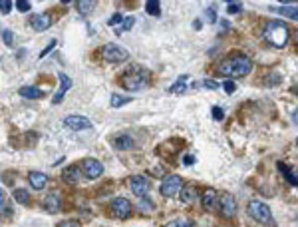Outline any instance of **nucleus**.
<instances>
[{
  "instance_id": "1",
  "label": "nucleus",
  "mask_w": 298,
  "mask_h": 227,
  "mask_svg": "<svg viewBox=\"0 0 298 227\" xmlns=\"http://www.w3.org/2000/svg\"><path fill=\"white\" fill-rule=\"evenodd\" d=\"M149 80H151V74H149L147 68L143 66H131L123 72L121 76V86L129 92H139V90H145L149 86Z\"/></svg>"
},
{
  "instance_id": "2",
  "label": "nucleus",
  "mask_w": 298,
  "mask_h": 227,
  "mask_svg": "<svg viewBox=\"0 0 298 227\" xmlns=\"http://www.w3.org/2000/svg\"><path fill=\"white\" fill-rule=\"evenodd\" d=\"M250 70H252V62L245 54H237V56L233 58H227V60H223L219 64V72L223 76H233V78L247 76Z\"/></svg>"
},
{
  "instance_id": "3",
  "label": "nucleus",
  "mask_w": 298,
  "mask_h": 227,
  "mask_svg": "<svg viewBox=\"0 0 298 227\" xmlns=\"http://www.w3.org/2000/svg\"><path fill=\"white\" fill-rule=\"evenodd\" d=\"M264 38H266L272 46L284 48L286 42H288V28H286V24L280 22V20H270V22H266V26H264Z\"/></svg>"
},
{
  "instance_id": "4",
  "label": "nucleus",
  "mask_w": 298,
  "mask_h": 227,
  "mask_svg": "<svg viewBox=\"0 0 298 227\" xmlns=\"http://www.w3.org/2000/svg\"><path fill=\"white\" fill-rule=\"evenodd\" d=\"M248 215L254 219V221H258V223H270V219H272V211H270V207L266 205V203H262L260 199H252V201H248Z\"/></svg>"
},
{
  "instance_id": "5",
  "label": "nucleus",
  "mask_w": 298,
  "mask_h": 227,
  "mask_svg": "<svg viewBox=\"0 0 298 227\" xmlns=\"http://www.w3.org/2000/svg\"><path fill=\"white\" fill-rule=\"evenodd\" d=\"M181 189H183V179L179 177V175H167L163 181H161V187H159V191H161V195L163 197H175L177 193H181Z\"/></svg>"
},
{
  "instance_id": "6",
  "label": "nucleus",
  "mask_w": 298,
  "mask_h": 227,
  "mask_svg": "<svg viewBox=\"0 0 298 227\" xmlns=\"http://www.w3.org/2000/svg\"><path fill=\"white\" fill-rule=\"evenodd\" d=\"M109 213H111V217L127 219L131 215V203H129V199H125V197H113L111 203H109Z\"/></svg>"
},
{
  "instance_id": "7",
  "label": "nucleus",
  "mask_w": 298,
  "mask_h": 227,
  "mask_svg": "<svg viewBox=\"0 0 298 227\" xmlns=\"http://www.w3.org/2000/svg\"><path fill=\"white\" fill-rule=\"evenodd\" d=\"M101 56H103V60H107V62L117 64V62H125L129 58V52L125 48H121L119 44H105L101 48Z\"/></svg>"
},
{
  "instance_id": "8",
  "label": "nucleus",
  "mask_w": 298,
  "mask_h": 227,
  "mask_svg": "<svg viewBox=\"0 0 298 227\" xmlns=\"http://www.w3.org/2000/svg\"><path fill=\"white\" fill-rule=\"evenodd\" d=\"M219 211H221V215L225 219L235 217V213H237V201H235V197L231 193H221L219 195Z\"/></svg>"
},
{
  "instance_id": "9",
  "label": "nucleus",
  "mask_w": 298,
  "mask_h": 227,
  "mask_svg": "<svg viewBox=\"0 0 298 227\" xmlns=\"http://www.w3.org/2000/svg\"><path fill=\"white\" fill-rule=\"evenodd\" d=\"M64 126H66L68 130H72V132H82V130H90V128H92V122H90L86 116L74 113V116H68V118L64 120Z\"/></svg>"
},
{
  "instance_id": "10",
  "label": "nucleus",
  "mask_w": 298,
  "mask_h": 227,
  "mask_svg": "<svg viewBox=\"0 0 298 227\" xmlns=\"http://www.w3.org/2000/svg\"><path fill=\"white\" fill-rule=\"evenodd\" d=\"M82 171H84V175L88 179H98L99 175L103 173V164L98 162V160H94V158H88L82 164Z\"/></svg>"
},
{
  "instance_id": "11",
  "label": "nucleus",
  "mask_w": 298,
  "mask_h": 227,
  "mask_svg": "<svg viewBox=\"0 0 298 227\" xmlns=\"http://www.w3.org/2000/svg\"><path fill=\"white\" fill-rule=\"evenodd\" d=\"M129 189L137 195V197H145L149 191V179L145 175H133L129 179Z\"/></svg>"
},
{
  "instance_id": "12",
  "label": "nucleus",
  "mask_w": 298,
  "mask_h": 227,
  "mask_svg": "<svg viewBox=\"0 0 298 227\" xmlns=\"http://www.w3.org/2000/svg\"><path fill=\"white\" fill-rule=\"evenodd\" d=\"M201 203H203V209L205 211H215L219 209V193L211 187H207L203 191V197H201Z\"/></svg>"
},
{
  "instance_id": "13",
  "label": "nucleus",
  "mask_w": 298,
  "mask_h": 227,
  "mask_svg": "<svg viewBox=\"0 0 298 227\" xmlns=\"http://www.w3.org/2000/svg\"><path fill=\"white\" fill-rule=\"evenodd\" d=\"M30 26H32V30H36V32H44V30H48L50 26H52V16H50L48 12L34 14V16L30 18Z\"/></svg>"
},
{
  "instance_id": "14",
  "label": "nucleus",
  "mask_w": 298,
  "mask_h": 227,
  "mask_svg": "<svg viewBox=\"0 0 298 227\" xmlns=\"http://www.w3.org/2000/svg\"><path fill=\"white\" fill-rule=\"evenodd\" d=\"M58 78H60V88H58V94L54 96V104H60V102L64 100L66 92L72 88V78H70V76H66L64 72H60Z\"/></svg>"
},
{
  "instance_id": "15",
  "label": "nucleus",
  "mask_w": 298,
  "mask_h": 227,
  "mask_svg": "<svg viewBox=\"0 0 298 227\" xmlns=\"http://www.w3.org/2000/svg\"><path fill=\"white\" fill-rule=\"evenodd\" d=\"M28 183H30V187L32 189H44L46 185H48V175L46 173H42V171H30L28 173Z\"/></svg>"
},
{
  "instance_id": "16",
  "label": "nucleus",
  "mask_w": 298,
  "mask_h": 227,
  "mask_svg": "<svg viewBox=\"0 0 298 227\" xmlns=\"http://www.w3.org/2000/svg\"><path fill=\"white\" fill-rule=\"evenodd\" d=\"M60 207H62L60 193L52 191V193H48V195L44 197V209H46L48 213H58V211H60Z\"/></svg>"
},
{
  "instance_id": "17",
  "label": "nucleus",
  "mask_w": 298,
  "mask_h": 227,
  "mask_svg": "<svg viewBox=\"0 0 298 227\" xmlns=\"http://www.w3.org/2000/svg\"><path fill=\"white\" fill-rule=\"evenodd\" d=\"M111 144H113V148H115V150H119V152H123V150H131V148L135 146L133 138H131V136H125V134L115 136Z\"/></svg>"
},
{
  "instance_id": "18",
  "label": "nucleus",
  "mask_w": 298,
  "mask_h": 227,
  "mask_svg": "<svg viewBox=\"0 0 298 227\" xmlns=\"http://www.w3.org/2000/svg\"><path fill=\"white\" fill-rule=\"evenodd\" d=\"M18 94H20L22 98H26V100H38V98L44 96V92H42L40 88H36V86H24V88L18 90Z\"/></svg>"
},
{
  "instance_id": "19",
  "label": "nucleus",
  "mask_w": 298,
  "mask_h": 227,
  "mask_svg": "<svg viewBox=\"0 0 298 227\" xmlns=\"http://www.w3.org/2000/svg\"><path fill=\"white\" fill-rule=\"evenodd\" d=\"M62 179H64L66 183H78V181H80V168H76V166L64 168V171H62Z\"/></svg>"
},
{
  "instance_id": "20",
  "label": "nucleus",
  "mask_w": 298,
  "mask_h": 227,
  "mask_svg": "<svg viewBox=\"0 0 298 227\" xmlns=\"http://www.w3.org/2000/svg\"><path fill=\"white\" fill-rule=\"evenodd\" d=\"M270 10H272V12H276V14L286 16V18L298 20V6H272Z\"/></svg>"
},
{
  "instance_id": "21",
  "label": "nucleus",
  "mask_w": 298,
  "mask_h": 227,
  "mask_svg": "<svg viewBox=\"0 0 298 227\" xmlns=\"http://www.w3.org/2000/svg\"><path fill=\"white\" fill-rule=\"evenodd\" d=\"M179 199H181L183 203L195 201V199H197V189H195L193 185H183V189H181V193H179Z\"/></svg>"
},
{
  "instance_id": "22",
  "label": "nucleus",
  "mask_w": 298,
  "mask_h": 227,
  "mask_svg": "<svg viewBox=\"0 0 298 227\" xmlns=\"http://www.w3.org/2000/svg\"><path fill=\"white\" fill-rule=\"evenodd\" d=\"M278 170L284 173V177L288 179V183H290V185H298V175L292 170H290L288 166H284V164H278Z\"/></svg>"
},
{
  "instance_id": "23",
  "label": "nucleus",
  "mask_w": 298,
  "mask_h": 227,
  "mask_svg": "<svg viewBox=\"0 0 298 227\" xmlns=\"http://www.w3.org/2000/svg\"><path fill=\"white\" fill-rule=\"evenodd\" d=\"M12 197H14L18 203H22V205H28V203H30V195H28L26 189H14Z\"/></svg>"
},
{
  "instance_id": "24",
  "label": "nucleus",
  "mask_w": 298,
  "mask_h": 227,
  "mask_svg": "<svg viewBox=\"0 0 298 227\" xmlns=\"http://www.w3.org/2000/svg\"><path fill=\"white\" fill-rule=\"evenodd\" d=\"M129 102H131L129 96H119V94H113V96H111V106H113V108L125 106V104H129Z\"/></svg>"
},
{
  "instance_id": "25",
  "label": "nucleus",
  "mask_w": 298,
  "mask_h": 227,
  "mask_svg": "<svg viewBox=\"0 0 298 227\" xmlns=\"http://www.w3.org/2000/svg\"><path fill=\"white\" fill-rule=\"evenodd\" d=\"M94 4L96 2H86V0H78L76 2V6H78V10H80V14H88V12H92V8H94Z\"/></svg>"
},
{
  "instance_id": "26",
  "label": "nucleus",
  "mask_w": 298,
  "mask_h": 227,
  "mask_svg": "<svg viewBox=\"0 0 298 227\" xmlns=\"http://www.w3.org/2000/svg\"><path fill=\"white\" fill-rule=\"evenodd\" d=\"M159 0H149L147 4H145V10H147V14H153V16H159L161 14V10H159Z\"/></svg>"
},
{
  "instance_id": "27",
  "label": "nucleus",
  "mask_w": 298,
  "mask_h": 227,
  "mask_svg": "<svg viewBox=\"0 0 298 227\" xmlns=\"http://www.w3.org/2000/svg\"><path fill=\"white\" fill-rule=\"evenodd\" d=\"M187 78H189V76H181V78H179V80H177V82L169 88V92H171V94H177V92L185 90V80H187Z\"/></svg>"
},
{
  "instance_id": "28",
  "label": "nucleus",
  "mask_w": 298,
  "mask_h": 227,
  "mask_svg": "<svg viewBox=\"0 0 298 227\" xmlns=\"http://www.w3.org/2000/svg\"><path fill=\"white\" fill-rule=\"evenodd\" d=\"M0 205H2V217H10V213H12V209L6 205V195H4V191L0 193Z\"/></svg>"
},
{
  "instance_id": "29",
  "label": "nucleus",
  "mask_w": 298,
  "mask_h": 227,
  "mask_svg": "<svg viewBox=\"0 0 298 227\" xmlns=\"http://www.w3.org/2000/svg\"><path fill=\"white\" fill-rule=\"evenodd\" d=\"M133 24H135V18H133V16H129V18H125V20H123V26H121V28H117L115 32L119 34V32H123V30H129Z\"/></svg>"
},
{
  "instance_id": "30",
  "label": "nucleus",
  "mask_w": 298,
  "mask_h": 227,
  "mask_svg": "<svg viewBox=\"0 0 298 227\" xmlns=\"http://www.w3.org/2000/svg\"><path fill=\"white\" fill-rule=\"evenodd\" d=\"M12 38H14V34H12L10 30H2V42H4V44H8V46H10V44L14 42Z\"/></svg>"
},
{
  "instance_id": "31",
  "label": "nucleus",
  "mask_w": 298,
  "mask_h": 227,
  "mask_svg": "<svg viewBox=\"0 0 298 227\" xmlns=\"http://www.w3.org/2000/svg\"><path fill=\"white\" fill-rule=\"evenodd\" d=\"M211 113H213V118L217 120V122H221V120H225V112L219 108V106H215L213 110H211Z\"/></svg>"
},
{
  "instance_id": "32",
  "label": "nucleus",
  "mask_w": 298,
  "mask_h": 227,
  "mask_svg": "<svg viewBox=\"0 0 298 227\" xmlns=\"http://www.w3.org/2000/svg\"><path fill=\"white\" fill-rule=\"evenodd\" d=\"M241 8H243V4H241V2H229L227 12H229V14H235V12H239Z\"/></svg>"
},
{
  "instance_id": "33",
  "label": "nucleus",
  "mask_w": 298,
  "mask_h": 227,
  "mask_svg": "<svg viewBox=\"0 0 298 227\" xmlns=\"http://www.w3.org/2000/svg\"><path fill=\"white\" fill-rule=\"evenodd\" d=\"M58 227H82V225H80V221H76V219H66V221H60Z\"/></svg>"
},
{
  "instance_id": "34",
  "label": "nucleus",
  "mask_w": 298,
  "mask_h": 227,
  "mask_svg": "<svg viewBox=\"0 0 298 227\" xmlns=\"http://www.w3.org/2000/svg\"><path fill=\"white\" fill-rule=\"evenodd\" d=\"M0 8H2V14H8L12 10V2L10 0H2L0 2Z\"/></svg>"
},
{
  "instance_id": "35",
  "label": "nucleus",
  "mask_w": 298,
  "mask_h": 227,
  "mask_svg": "<svg viewBox=\"0 0 298 227\" xmlns=\"http://www.w3.org/2000/svg\"><path fill=\"white\" fill-rule=\"evenodd\" d=\"M223 88H225V92H227V94H233V92L237 90V86H235V82H231V80H227V82L223 84Z\"/></svg>"
},
{
  "instance_id": "36",
  "label": "nucleus",
  "mask_w": 298,
  "mask_h": 227,
  "mask_svg": "<svg viewBox=\"0 0 298 227\" xmlns=\"http://www.w3.org/2000/svg\"><path fill=\"white\" fill-rule=\"evenodd\" d=\"M167 227H189L187 221H183V219H173V221H169Z\"/></svg>"
},
{
  "instance_id": "37",
  "label": "nucleus",
  "mask_w": 298,
  "mask_h": 227,
  "mask_svg": "<svg viewBox=\"0 0 298 227\" xmlns=\"http://www.w3.org/2000/svg\"><path fill=\"white\" fill-rule=\"evenodd\" d=\"M123 20H125V18H123V16H121V14L117 12V14H113V16L109 18V26H115L117 22H123Z\"/></svg>"
},
{
  "instance_id": "38",
  "label": "nucleus",
  "mask_w": 298,
  "mask_h": 227,
  "mask_svg": "<svg viewBox=\"0 0 298 227\" xmlns=\"http://www.w3.org/2000/svg\"><path fill=\"white\" fill-rule=\"evenodd\" d=\"M16 6H18V10H20V12H28V10H30V2H24V0L16 2Z\"/></svg>"
},
{
  "instance_id": "39",
  "label": "nucleus",
  "mask_w": 298,
  "mask_h": 227,
  "mask_svg": "<svg viewBox=\"0 0 298 227\" xmlns=\"http://www.w3.org/2000/svg\"><path fill=\"white\" fill-rule=\"evenodd\" d=\"M203 86H207L209 90H217V88H219V84H217L215 80H203Z\"/></svg>"
},
{
  "instance_id": "40",
  "label": "nucleus",
  "mask_w": 298,
  "mask_h": 227,
  "mask_svg": "<svg viewBox=\"0 0 298 227\" xmlns=\"http://www.w3.org/2000/svg\"><path fill=\"white\" fill-rule=\"evenodd\" d=\"M54 46H56V40H52V42H50L48 46H46V48H44V52H42V54H40V58H44V56H46V54H48L50 50H52V48H54Z\"/></svg>"
},
{
  "instance_id": "41",
  "label": "nucleus",
  "mask_w": 298,
  "mask_h": 227,
  "mask_svg": "<svg viewBox=\"0 0 298 227\" xmlns=\"http://www.w3.org/2000/svg\"><path fill=\"white\" fill-rule=\"evenodd\" d=\"M207 16H209V18H211V20L215 22V18H217V12H215L213 8H207Z\"/></svg>"
},
{
  "instance_id": "42",
  "label": "nucleus",
  "mask_w": 298,
  "mask_h": 227,
  "mask_svg": "<svg viewBox=\"0 0 298 227\" xmlns=\"http://www.w3.org/2000/svg\"><path fill=\"white\" fill-rule=\"evenodd\" d=\"M292 122H294V126H298V108L292 112Z\"/></svg>"
},
{
  "instance_id": "43",
  "label": "nucleus",
  "mask_w": 298,
  "mask_h": 227,
  "mask_svg": "<svg viewBox=\"0 0 298 227\" xmlns=\"http://www.w3.org/2000/svg\"><path fill=\"white\" fill-rule=\"evenodd\" d=\"M294 94H296V96H298V86H296V88H294Z\"/></svg>"
},
{
  "instance_id": "44",
  "label": "nucleus",
  "mask_w": 298,
  "mask_h": 227,
  "mask_svg": "<svg viewBox=\"0 0 298 227\" xmlns=\"http://www.w3.org/2000/svg\"><path fill=\"white\" fill-rule=\"evenodd\" d=\"M296 148H298V138H296Z\"/></svg>"
},
{
  "instance_id": "45",
  "label": "nucleus",
  "mask_w": 298,
  "mask_h": 227,
  "mask_svg": "<svg viewBox=\"0 0 298 227\" xmlns=\"http://www.w3.org/2000/svg\"><path fill=\"white\" fill-rule=\"evenodd\" d=\"M296 44H298V36H296Z\"/></svg>"
}]
</instances>
